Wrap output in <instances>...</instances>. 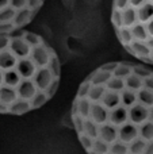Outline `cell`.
<instances>
[{
	"label": "cell",
	"instance_id": "cell-1",
	"mask_svg": "<svg viewBox=\"0 0 153 154\" xmlns=\"http://www.w3.org/2000/svg\"><path fill=\"white\" fill-rule=\"evenodd\" d=\"M70 123L87 154H153V69L108 62L80 84Z\"/></svg>",
	"mask_w": 153,
	"mask_h": 154
},
{
	"label": "cell",
	"instance_id": "cell-2",
	"mask_svg": "<svg viewBox=\"0 0 153 154\" xmlns=\"http://www.w3.org/2000/svg\"><path fill=\"white\" fill-rule=\"evenodd\" d=\"M61 65L41 35L26 30L0 34V114L24 115L57 92Z\"/></svg>",
	"mask_w": 153,
	"mask_h": 154
},
{
	"label": "cell",
	"instance_id": "cell-3",
	"mask_svg": "<svg viewBox=\"0 0 153 154\" xmlns=\"http://www.w3.org/2000/svg\"><path fill=\"white\" fill-rule=\"evenodd\" d=\"M111 23L122 48L153 66V0H113Z\"/></svg>",
	"mask_w": 153,
	"mask_h": 154
},
{
	"label": "cell",
	"instance_id": "cell-4",
	"mask_svg": "<svg viewBox=\"0 0 153 154\" xmlns=\"http://www.w3.org/2000/svg\"><path fill=\"white\" fill-rule=\"evenodd\" d=\"M45 0H0V34L22 30L37 16Z\"/></svg>",
	"mask_w": 153,
	"mask_h": 154
}]
</instances>
